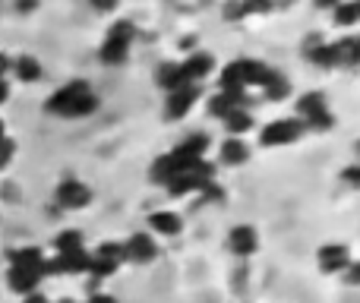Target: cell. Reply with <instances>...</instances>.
I'll return each instance as SVG.
<instances>
[{
    "label": "cell",
    "mask_w": 360,
    "mask_h": 303,
    "mask_svg": "<svg viewBox=\"0 0 360 303\" xmlns=\"http://www.w3.org/2000/svg\"><path fill=\"white\" fill-rule=\"evenodd\" d=\"M205 152H209V136H202V133H193V136H186L184 143H177L171 152H165L162 158L152 165L149 177L152 183H162L168 186L171 180L177 177V174L190 171L193 165H199V161H205Z\"/></svg>",
    "instance_id": "6da1fadb"
},
{
    "label": "cell",
    "mask_w": 360,
    "mask_h": 303,
    "mask_svg": "<svg viewBox=\"0 0 360 303\" xmlns=\"http://www.w3.org/2000/svg\"><path fill=\"white\" fill-rule=\"evenodd\" d=\"M44 108L57 117H89V114L98 111V95L92 92V86L86 79H76L57 89Z\"/></svg>",
    "instance_id": "7a4b0ae2"
},
{
    "label": "cell",
    "mask_w": 360,
    "mask_h": 303,
    "mask_svg": "<svg viewBox=\"0 0 360 303\" xmlns=\"http://www.w3.org/2000/svg\"><path fill=\"white\" fill-rule=\"evenodd\" d=\"M278 73V70L266 67V63L259 60H250V57H243V60H234L228 63V67L221 70V76H218V86L221 89H234V92H247L250 86L256 89H266L269 79Z\"/></svg>",
    "instance_id": "3957f363"
},
{
    "label": "cell",
    "mask_w": 360,
    "mask_h": 303,
    "mask_svg": "<svg viewBox=\"0 0 360 303\" xmlns=\"http://www.w3.org/2000/svg\"><path fill=\"white\" fill-rule=\"evenodd\" d=\"M133 38H136V25H133L130 19H117V22L108 29L105 44H101V54H98L101 63H108V67H120V63H127Z\"/></svg>",
    "instance_id": "277c9868"
},
{
    "label": "cell",
    "mask_w": 360,
    "mask_h": 303,
    "mask_svg": "<svg viewBox=\"0 0 360 303\" xmlns=\"http://www.w3.org/2000/svg\"><path fill=\"white\" fill-rule=\"evenodd\" d=\"M297 120L304 124V130H319V133H329L332 127H335V114L329 111L323 92L300 95V101H297Z\"/></svg>",
    "instance_id": "5b68a950"
},
{
    "label": "cell",
    "mask_w": 360,
    "mask_h": 303,
    "mask_svg": "<svg viewBox=\"0 0 360 303\" xmlns=\"http://www.w3.org/2000/svg\"><path fill=\"white\" fill-rule=\"evenodd\" d=\"M212 180H215V167H212L209 161H199V165H193L190 171L177 174V177L171 180L168 193L171 196H190V193H196L199 196V190H202L205 183H212Z\"/></svg>",
    "instance_id": "8992f818"
},
{
    "label": "cell",
    "mask_w": 360,
    "mask_h": 303,
    "mask_svg": "<svg viewBox=\"0 0 360 303\" xmlns=\"http://www.w3.org/2000/svg\"><path fill=\"white\" fill-rule=\"evenodd\" d=\"M304 133L307 130H304V124H300L297 117H281V120H272V124L262 127L259 143L266 146V149H275V146H291V143H297Z\"/></svg>",
    "instance_id": "52a82bcc"
},
{
    "label": "cell",
    "mask_w": 360,
    "mask_h": 303,
    "mask_svg": "<svg viewBox=\"0 0 360 303\" xmlns=\"http://www.w3.org/2000/svg\"><path fill=\"white\" fill-rule=\"evenodd\" d=\"M124 266V243L117 240H105L98 250L92 253V266H89V275L92 278H108L117 269Z\"/></svg>",
    "instance_id": "ba28073f"
},
{
    "label": "cell",
    "mask_w": 360,
    "mask_h": 303,
    "mask_svg": "<svg viewBox=\"0 0 360 303\" xmlns=\"http://www.w3.org/2000/svg\"><path fill=\"white\" fill-rule=\"evenodd\" d=\"M158 256V243L149 231H136L130 240H124V262H133V266H149Z\"/></svg>",
    "instance_id": "9c48e42d"
},
{
    "label": "cell",
    "mask_w": 360,
    "mask_h": 303,
    "mask_svg": "<svg viewBox=\"0 0 360 303\" xmlns=\"http://www.w3.org/2000/svg\"><path fill=\"white\" fill-rule=\"evenodd\" d=\"M316 262L326 275H342L351 269V250L345 243H326V247H319Z\"/></svg>",
    "instance_id": "30bf717a"
},
{
    "label": "cell",
    "mask_w": 360,
    "mask_h": 303,
    "mask_svg": "<svg viewBox=\"0 0 360 303\" xmlns=\"http://www.w3.org/2000/svg\"><path fill=\"white\" fill-rule=\"evenodd\" d=\"M228 250L237 259H250V256L259 250V234H256L253 224H237L228 234Z\"/></svg>",
    "instance_id": "8fae6325"
},
{
    "label": "cell",
    "mask_w": 360,
    "mask_h": 303,
    "mask_svg": "<svg viewBox=\"0 0 360 303\" xmlns=\"http://www.w3.org/2000/svg\"><path fill=\"white\" fill-rule=\"evenodd\" d=\"M57 202H60L63 209H86V205H92V190H89L82 180L67 177L57 186Z\"/></svg>",
    "instance_id": "7c38bea8"
},
{
    "label": "cell",
    "mask_w": 360,
    "mask_h": 303,
    "mask_svg": "<svg viewBox=\"0 0 360 303\" xmlns=\"http://www.w3.org/2000/svg\"><path fill=\"white\" fill-rule=\"evenodd\" d=\"M199 98V86H180L174 92H168V101H165V117L168 120H180L193 111Z\"/></svg>",
    "instance_id": "4fadbf2b"
},
{
    "label": "cell",
    "mask_w": 360,
    "mask_h": 303,
    "mask_svg": "<svg viewBox=\"0 0 360 303\" xmlns=\"http://www.w3.org/2000/svg\"><path fill=\"white\" fill-rule=\"evenodd\" d=\"M212 70H215V60H212L209 54H202V51H190V57L180 63V73H184L186 86H199Z\"/></svg>",
    "instance_id": "5bb4252c"
},
{
    "label": "cell",
    "mask_w": 360,
    "mask_h": 303,
    "mask_svg": "<svg viewBox=\"0 0 360 303\" xmlns=\"http://www.w3.org/2000/svg\"><path fill=\"white\" fill-rule=\"evenodd\" d=\"M146 228H149L152 237H177L180 231H184V218H180L177 212H171V209H158V212H152L149 215Z\"/></svg>",
    "instance_id": "9a60e30c"
},
{
    "label": "cell",
    "mask_w": 360,
    "mask_h": 303,
    "mask_svg": "<svg viewBox=\"0 0 360 303\" xmlns=\"http://www.w3.org/2000/svg\"><path fill=\"white\" fill-rule=\"evenodd\" d=\"M41 275L44 272H38V269H16V266H10V272H6V285H10V291L29 297V294L38 291V285H41Z\"/></svg>",
    "instance_id": "2e32d148"
},
{
    "label": "cell",
    "mask_w": 360,
    "mask_h": 303,
    "mask_svg": "<svg viewBox=\"0 0 360 303\" xmlns=\"http://www.w3.org/2000/svg\"><path fill=\"white\" fill-rule=\"evenodd\" d=\"M218 158H221V165H228V167L247 165V161H250V146L243 143L240 136H231V139H224V143H221Z\"/></svg>",
    "instance_id": "e0dca14e"
},
{
    "label": "cell",
    "mask_w": 360,
    "mask_h": 303,
    "mask_svg": "<svg viewBox=\"0 0 360 303\" xmlns=\"http://www.w3.org/2000/svg\"><path fill=\"white\" fill-rule=\"evenodd\" d=\"M10 266L16 269H38V272H48V259L38 247H22V250H10Z\"/></svg>",
    "instance_id": "ac0fdd59"
},
{
    "label": "cell",
    "mask_w": 360,
    "mask_h": 303,
    "mask_svg": "<svg viewBox=\"0 0 360 303\" xmlns=\"http://www.w3.org/2000/svg\"><path fill=\"white\" fill-rule=\"evenodd\" d=\"M155 82H158V89H165V92H174V89L186 86L184 73H180V63H162V67L155 70Z\"/></svg>",
    "instance_id": "d6986e66"
},
{
    "label": "cell",
    "mask_w": 360,
    "mask_h": 303,
    "mask_svg": "<svg viewBox=\"0 0 360 303\" xmlns=\"http://www.w3.org/2000/svg\"><path fill=\"white\" fill-rule=\"evenodd\" d=\"M224 130H228L231 136H240L243 139V133L253 130V114H250L247 108H237V111H231L228 117H224Z\"/></svg>",
    "instance_id": "ffe728a7"
},
{
    "label": "cell",
    "mask_w": 360,
    "mask_h": 303,
    "mask_svg": "<svg viewBox=\"0 0 360 303\" xmlns=\"http://www.w3.org/2000/svg\"><path fill=\"white\" fill-rule=\"evenodd\" d=\"M307 60L319 63V67H338V48H335V44L316 41V44H310V48H307Z\"/></svg>",
    "instance_id": "44dd1931"
},
{
    "label": "cell",
    "mask_w": 360,
    "mask_h": 303,
    "mask_svg": "<svg viewBox=\"0 0 360 303\" xmlns=\"http://www.w3.org/2000/svg\"><path fill=\"white\" fill-rule=\"evenodd\" d=\"M13 70H16V76L22 82H35V79H41V63L35 60V57H29V54H22V57H16V63H10Z\"/></svg>",
    "instance_id": "7402d4cb"
},
{
    "label": "cell",
    "mask_w": 360,
    "mask_h": 303,
    "mask_svg": "<svg viewBox=\"0 0 360 303\" xmlns=\"http://www.w3.org/2000/svg\"><path fill=\"white\" fill-rule=\"evenodd\" d=\"M335 22L338 25H357L360 22V0H342L335 6Z\"/></svg>",
    "instance_id": "603a6c76"
},
{
    "label": "cell",
    "mask_w": 360,
    "mask_h": 303,
    "mask_svg": "<svg viewBox=\"0 0 360 303\" xmlns=\"http://www.w3.org/2000/svg\"><path fill=\"white\" fill-rule=\"evenodd\" d=\"M262 95H266V101H281L291 95V82H288L281 73H275L272 79H269V86L262 89Z\"/></svg>",
    "instance_id": "cb8c5ba5"
},
{
    "label": "cell",
    "mask_w": 360,
    "mask_h": 303,
    "mask_svg": "<svg viewBox=\"0 0 360 303\" xmlns=\"http://www.w3.org/2000/svg\"><path fill=\"white\" fill-rule=\"evenodd\" d=\"M57 253H73V250H82V234L79 231H60L54 240Z\"/></svg>",
    "instance_id": "d4e9b609"
},
{
    "label": "cell",
    "mask_w": 360,
    "mask_h": 303,
    "mask_svg": "<svg viewBox=\"0 0 360 303\" xmlns=\"http://www.w3.org/2000/svg\"><path fill=\"white\" fill-rule=\"evenodd\" d=\"M199 199H202V202H224V190L212 180V183H205L202 190H199Z\"/></svg>",
    "instance_id": "484cf974"
},
{
    "label": "cell",
    "mask_w": 360,
    "mask_h": 303,
    "mask_svg": "<svg viewBox=\"0 0 360 303\" xmlns=\"http://www.w3.org/2000/svg\"><path fill=\"white\" fill-rule=\"evenodd\" d=\"M338 177H342L345 186H351V190H360V165H348L342 174H338Z\"/></svg>",
    "instance_id": "4316f807"
},
{
    "label": "cell",
    "mask_w": 360,
    "mask_h": 303,
    "mask_svg": "<svg viewBox=\"0 0 360 303\" xmlns=\"http://www.w3.org/2000/svg\"><path fill=\"white\" fill-rule=\"evenodd\" d=\"M243 16H250L243 0H228V4H224V19H243Z\"/></svg>",
    "instance_id": "83f0119b"
},
{
    "label": "cell",
    "mask_w": 360,
    "mask_h": 303,
    "mask_svg": "<svg viewBox=\"0 0 360 303\" xmlns=\"http://www.w3.org/2000/svg\"><path fill=\"white\" fill-rule=\"evenodd\" d=\"M13 152H16V143L13 139H0V171H4L6 165H10V158H13Z\"/></svg>",
    "instance_id": "f1b7e54d"
},
{
    "label": "cell",
    "mask_w": 360,
    "mask_h": 303,
    "mask_svg": "<svg viewBox=\"0 0 360 303\" xmlns=\"http://www.w3.org/2000/svg\"><path fill=\"white\" fill-rule=\"evenodd\" d=\"M89 4H92L98 13H114V10H117L120 0H89Z\"/></svg>",
    "instance_id": "f546056e"
},
{
    "label": "cell",
    "mask_w": 360,
    "mask_h": 303,
    "mask_svg": "<svg viewBox=\"0 0 360 303\" xmlns=\"http://www.w3.org/2000/svg\"><path fill=\"white\" fill-rule=\"evenodd\" d=\"M86 303H117V297L114 294H101V291H95V294H89V300Z\"/></svg>",
    "instance_id": "4dcf8cb0"
},
{
    "label": "cell",
    "mask_w": 360,
    "mask_h": 303,
    "mask_svg": "<svg viewBox=\"0 0 360 303\" xmlns=\"http://www.w3.org/2000/svg\"><path fill=\"white\" fill-rule=\"evenodd\" d=\"M313 4H316V6H323V10H335V6L342 4V0H313Z\"/></svg>",
    "instance_id": "1f68e13d"
},
{
    "label": "cell",
    "mask_w": 360,
    "mask_h": 303,
    "mask_svg": "<svg viewBox=\"0 0 360 303\" xmlns=\"http://www.w3.org/2000/svg\"><path fill=\"white\" fill-rule=\"evenodd\" d=\"M22 303H51L48 297H41V294H29V297H25Z\"/></svg>",
    "instance_id": "d6a6232c"
},
{
    "label": "cell",
    "mask_w": 360,
    "mask_h": 303,
    "mask_svg": "<svg viewBox=\"0 0 360 303\" xmlns=\"http://www.w3.org/2000/svg\"><path fill=\"white\" fill-rule=\"evenodd\" d=\"M6 95H10V86H6V79H0V105L6 101Z\"/></svg>",
    "instance_id": "836d02e7"
},
{
    "label": "cell",
    "mask_w": 360,
    "mask_h": 303,
    "mask_svg": "<svg viewBox=\"0 0 360 303\" xmlns=\"http://www.w3.org/2000/svg\"><path fill=\"white\" fill-rule=\"evenodd\" d=\"M6 70H10V60H6V57L0 54V79H4V76H6Z\"/></svg>",
    "instance_id": "e575fe53"
},
{
    "label": "cell",
    "mask_w": 360,
    "mask_h": 303,
    "mask_svg": "<svg viewBox=\"0 0 360 303\" xmlns=\"http://www.w3.org/2000/svg\"><path fill=\"white\" fill-rule=\"evenodd\" d=\"M6 136V130H4V120H0V139H4Z\"/></svg>",
    "instance_id": "d590c367"
},
{
    "label": "cell",
    "mask_w": 360,
    "mask_h": 303,
    "mask_svg": "<svg viewBox=\"0 0 360 303\" xmlns=\"http://www.w3.org/2000/svg\"><path fill=\"white\" fill-rule=\"evenodd\" d=\"M354 149H357V158H360V139H357V146H354Z\"/></svg>",
    "instance_id": "8d00e7d4"
},
{
    "label": "cell",
    "mask_w": 360,
    "mask_h": 303,
    "mask_svg": "<svg viewBox=\"0 0 360 303\" xmlns=\"http://www.w3.org/2000/svg\"><path fill=\"white\" fill-rule=\"evenodd\" d=\"M57 303H76V300H70V297H67V300H57Z\"/></svg>",
    "instance_id": "74e56055"
},
{
    "label": "cell",
    "mask_w": 360,
    "mask_h": 303,
    "mask_svg": "<svg viewBox=\"0 0 360 303\" xmlns=\"http://www.w3.org/2000/svg\"><path fill=\"white\" fill-rule=\"evenodd\" d=\"M281 4H288V0H281Z\"/></svg>",
    "instance_id": "f35d334b"
}]
</instances>
